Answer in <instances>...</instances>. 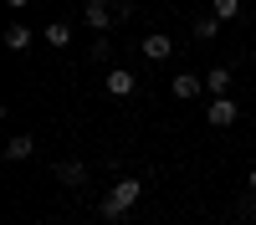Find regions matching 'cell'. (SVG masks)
Wrapping results in <instances>:
<instances>
[{
  "mask_svg": "<svg viewBox=\"0 0 256 225\" xmlns=\"http://www.w3.org/2000/svg\"><path fill=\"white\" fill-rule=\"evenodd\" d=\"M138 195H144V179H113V190L102 195V215H108V220H123V215L138 205Z\"/></svg>",
  "mask_w": 256,
  "mask_h": 225,
  "instance_id": "cell-1",
  "label": "cell"
},
{
  "mask_svg": "<svg viewBox=\"0 0 256 225\" xmlns=\"http://www.w3.org/2000/svg\"><path fill=\"white\" fill-rule=\"evenodd\" d=\"M82 20H88L98 36H108L118 26V5H113V0H88V5H82Z\"/></svg>",
  "mask_w": 256,
  "mask_h": 225,
  "instance_id": "cell-2",
  "label": "cell"
},
{
  "mask_svg": "<svg viewBox=\"0 0 256 225\" xmlns=\"http://www.w3.org/2000/svg\"><path fill=\"white\" fill-rule=\"evenodd\" d=\"M102 87H108V97H134V87H138V77L128 72V67H108V77H102Z\"/></svg>",
  "mask_w": 256,
  "mask_h": 225,
  "instance_id": "cell-3",
  "label": "cell"
},
{
  "mask_svg": "<svg viewBox=\"0 0 256 225\" xmlns=\"http://www.w3.org/2000/svg\"><path fill=\"white\" fill-rule=\"evenodd\" d=\"M205 118H210V128H230V123L241 118V108H236V97H210Z\"/></svg>",
  "mask_w": 256,
  "mask_h": 225,
  "instance_id": "cell-4",
  "label": "cell"
},
{
  "mask_svg": "<svg viewBox=\"0 0 256 225\" xmlns=\"http://www.w3.org/2000/svg\"><path fill=\"white\" fill-rule=\"evenodd\" d=\"M56 179L67 184V190H82V184H88V164H82V159H62L56 164Z\"/></svg>",
  "mask_w": 256,
  "mask_h": 225,
  "instance_id": "cell-5",
  "label": "cell"
},
{
  "mask_svg": "<svg viewBox=\"0 0 256 225\" xmlns=\"http://www.w3.org/2000/svg\"><path fill=\"white\" fill-rule=\"evenodd\" d=\"M169 51H174V41H169L164 31H148V36H144V56H148V61H169Z\"/></svg>",
  "mask_w": 256,
  "mask_h": 225,
  "instance_id": "cell-6",
  "label": "cell"
},
{
  "mask_svg": "<svg viewBox=\"0 0 256 225\" xmlns=\"http://www.w3.org/2000/svg\"><path fill=\"white\" fill-rule=\"evenodd\" d=\"M169 92H174V97H200V92H205V77H195V72H180L174 82H169Z\"/></svg>",
  "mask_w": 256,
  "mask_h": 225,
  "instance_id": "cell-7",
  "label": "cell"
},
{
  "mask_svg": "<svg viewBox=\"0 0 256 225\" xmlns=\"http://www.w3.org/2000/svg\"><path fill=\"white\" fill-rule=\"evenodd\" d=\"M205 92L210 97H230V67H210L205 72Z\"/></svg>",
  "mask_w": 256,
  "mask_h": 225,
  "instance_id": "cell-8",
  "label": "cell"
},
{
  "mask_svg": "<svg viewBox=\"0 0 256 225\" xmlns=\"http://www.w3.org/2000/svg\"><path fill=\"white\" fill-rule=\"evenodd\" d=\"M31 154H36V138H31V133H16V138L6 143V159H10V164H20V159H31Z\"/></svg>",
  "mask_w": 256,
  "mask_h": 225,
  "instance_id": "cell-9",
  "label": "cell"
},
{
  "mask_svg": "<svg viewBox=\"0 0 256 225\" xmlns=\"http://www.w3.org/2000/svg\"><path fill=\"white\" fill-rule=\"evenodd\" d=\"M6 46H10V51H26V46H31V26L10 20V26H6Z\"/></svg>",
  "mask_w": 256,
  "mask_h": 225,
  "instance_id": "cell-10",
  "label": "cell"
},
{
  "mask_svg": "<svg viewBox=\"0 0 256 225\" xmlns=\"http://www.w3.org/2000/svg\"><path fill=\"white\" fill-rule=\"evenodd\" d=\"M210 15H216L220 26H230V20L241 15V0H210Z\"/></svg>",
  "mask_w": 256,
  "mask_h": 225,
  "instance_id": "cell-11",
  "label": "cell"
},
{
  "mask_svg": "<svg viewBox=\"0 0 256 225\" xmlns=\"http://www.w3.org/2000/svg\"><path fill=\"white\" fill-rule=\"evenodd\" d=\"M46 46H72V26H67V20H52V26H46Z\"/></svg>",
  "mask_w": 256,
  "mask_h": 225,
  "instance_id": "cell-12",
  "label": "cell"
},
{
  "mask_svg": "<svg viewBox=\"0 0 256 225\" xmlns=\"http://www.w3.org/2000/svg\"><path fill=\"white\" fill-rule=\"evenodd\" d=\"M216 31H220L216 15H200V20H195V41H216Z\"/></svg>",
  "mask_w": 256,
  "mask_h": 225,
  "instance_id": "cell-13",
  "label": "cell"
},
{
  "mask_svg": "<svg viewBox=\"0 0 256 225\" xmlns=\"http://www.w3.org/2000/svg\"><path fill=\"white\" fill-rule=\"evenodd\" d=\"M88 56H92V61H113V46H108V36H98V41H92V51H88Z\"/></svg>",
  "mask_w": 256,
  "mask_h": 225,
  "instance_id": "cell-14",
  "label": "cell"
},
{
  "mask_svg": "<svg viewBox=\"0 0 256 225\" xmlns=\"http://www.w3.org/2000/svg\"><path fill=\"white\" fill-rule=\"evenodd\" d=\"M236 210H241V215H246V220H256V195H251V190H246V195H241V200H236Z\"/></svg>",
  "mask_w": 256,
  "mask_h": 225,
  "instance_id": "cell-15",
  "label": "cell"
},
{
  "mask_svg": "<svg viewBox=\"0 0 256 225\" xmlns=\"http://www.w3.org/2000/svg\"><path fill=\"white\" fill-rule=\"evenodd\" d=\"M246 190H251V195H256V164H251V174H246Z\"/></svg>",
  "mask_w": 256,
  "mask_h": 225,
  "instance_id": "cell-16",
  "label": "cell"
},
{
  "mask_svg": "<svg viewBox=\"0 0 256 225\" xmlns=\"http://www.w3.org/2000/svg\"><path fill=\"white\" fill-rule=\"evenodd\" d=\"M6 5H10V10H26V5H31V0H6Z\"/></svg>",
  "mask_w": 256,
  "mask_h": 225,
  "instance_id": "cell-17",
  "label": "cell"
}]
</instances>
